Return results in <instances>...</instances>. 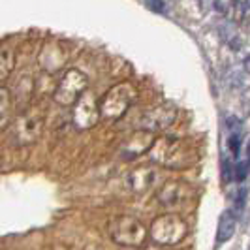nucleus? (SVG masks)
Here are the masks:
<instances>
[{
	"label": "nucleus",
	"mask_w": 250,
	"mask_h": 250,
	"mask_svg": "<svg viewBox=\"0 0 250 250\" xmlns=\"http://www.w3.org/2000/svg\"><path fill=\"white\" fill-rule=\"evenodd\" d=\"M245 70H247V72L250 74V57L247 59V61H245Z\"/></svg>",
	"instance_id": "22"
},
{
	"label": "nucleus",
	"mask_w": 250,
	"mask_h": 250,
	"mask_svg": "<svg viewBox=\"0 0 250 250\" xmlns=\"http://www.w3.org/2000/svg\"><path fill=\"white\" fill-rule=\"evenodd\" d=\"M66 61H68V51L64 49L61 43H57V42L47 43V45L42 49L40 59H38L40 68H42V70H45L47 74H55V72H59L64 64H66Z\"/></svg>",
	"instance_id": "11"
},
{
	"label": "nucleus",
	"mask_w": 250,
	"mask_h": 250,
	"mask_svg": "<svg viewBox=\"0 0 250 250\" xmlns=\"http://www.w3.org/2000/svg\"><path fill=\"white\" fill-rule=\"evenodd\" d=\"M156 179H158L156 169H152V167H138V169H134V171H130L126 175L125 185L130 192L143 194V192H147V190L154 187Z\"/></svg>",
	"instance_id": "12"
},
{
	"label": "nucleus",
	"mask_w": 250,
	"mask_h": 250,
	"mask_svg": "<svg viewBox=\"0 0 250 250\" xmlns=\"http://www.w3.org/2000/svg\"><path fill=\"white\" fill-rule=\"evenodd\" d=\"M87 75L83 74L81 70H77V68H72L59 81V85H57L55 92H53V100L57 102L61 107H72L83 96V92L87 90Z\"/></svg>",
	"instance_id": "5"
},
{
	"label": "nucleus",
	"mask_w": 250,
	"mask_h": 250,
	"mask_svg": "<svg viewBox=\"0 0 250 250\" xmlns=\"http://www.w3.org/2000/svg\"><path fill=\"white\" fill-rule=\"evenodd\" d=\"M107 231L117 245L128 247V249H141L149 237V231L143 222L130 214L113 216L107 224Z\"/></svg>",
	"instance_id": "2"
},
{
	"label": "nucleus",
	"mask_w": 250,
	"mask_h": 250,
	"mask_svg": "<svg viewBox=\"0 0 250 250\" xmlns=\"http://www.w3.org/2000/svg\"><path fill=\"white\" fill-rule=\"evenodd\" d=\"M12 121V94L6 87H0V132H4Z\"/></svg>",
	"instance_id": "14"
},
{
	"label": "nucleus",
	"mask_w": 250,
	"mask_h": 250,
	"mask_svg": "<svg viewBox=\"0 0 250 250\" xmlns=\"http://www.w3.org/2000/svg\"><path fill=\"white\" fill-rule=\"evenodd\" d=\"M188 226L187 222L177 214H160L152 220L149 228V237L162 247H173L179 245L187 237Z\"/></svg>",
	"instance_id": "3"
},
{
	"label": "nucleus",
	"mask_w": 250,
	"mask_h": 250,
	"mask_svg": "<svg viewBox=\"0 0 250 250\" xmlns=\"http://www.w3.org/2000/svg\"><path fill=\"white\" fill-rule=\"evenodd\" d=\"M237 2L243 6V8H245V12H247V10H250V0H237Z\"/></svg>",
	"instance_id": "21"
},
{
	"label": "nucleus",
	"mask_w": 250,
	"mask_h": 250,
	"mask_svg": "<svg viewBox=\"0 0 250 250\" xmlns=\"http://www.w3.org/2000/svg\"><path fill=\"white\" fill-rule=\"evenodd\" d=\"M190 196V188L181 181H167L158 190V201L166 209L183 205Z\"/></svg>",
	"instance_id": "10"
},
{
	"label": "nucleus",
	"mask_w": 250,
	"mask_h": 250,
	"mask_svg": "<svg viewBox=\"0 0 250 250\" xmlns=\"http://www.w3.org/2000/svg\"><path fill=\"white\" fill-rule=\"evenodd\" d=\"M145 6L156 13H162L166 10V2L164 0H145Z\"/></svg>",
	"instance_id": "19"
},
{
	"label": "nucleus",
	"mask_w": 250,
	"mask_h": 250,
	"mask_svg": "<svg viewBox=\"0 0 250 250\" xmlns=\"http://www.w3.org/2000/svg\"><path fill=\"white\" fill-rule=\"evenodd\" d=\"M15 66V53L10 47H0V83L6 81Z\"/></svg>",
	"instance_id": "15"
},
{
	"label": "nucleus",
	"mask_w": 250,
	"mask_h": 250,
	"mask_svg": "<svg viewBox=\"0 0 250 250\" xmlns=\"http://www.w3.org/2000/svg\"><path fill=\"white\" fill-rule=\"evenodd\" d=\"M154 134L150 132H145V130H138L136 134H132V138L126 141L121 149V156L125 160H136L138 156L149 152L154 145Z\"/></svg>",
	"instance_id": "9"
},
{
	"label": "nucleus",
	"mask_w": 250,
	"mask_h": 250,
	"mask_svg": "<svg viewBox=\"0 0 250 250\" xmlns=\"http://www.w3.org/2000/svg\"><path fill=\"white\" fill-rule=\"evenodd\" d=\"M72 121L77 130H90L98 125L100 121V104L96 100V96L85 90L83 96L77 100L74 105V113H72Z\"/></svg>",
	"instance_id": "7"
},
{
	"label": "nucleus",
	"mask_w": 250,
	"mask_h": 250,
	"mask_svg": "<svg viewBox=\"0 0 250 250\" xmlns=\"http://www.w3.org/2000/svg\"><path fill=\"white\" fill-rule=\"evenodd\" d=\"M249 162H237V166H233V179L243 183L249 177Z\"/></svg>",
	"instance_id": "16"
},
{
	"label": "nucleus",
	"mask_w": 250,
	"mask_h": 250,
	"mask_svg": "<svg viewBox=\"0 0 250 250\" xmlns=\"http://www.w3.org/2000/svg\"><path fill=\"white\" fill-rule=\"evenodd\" d=\"M235 224H237V220H235V214L233 211H224V213L220 214V220H218V229H216V241L218 243H228L229 239L233 237V233H235Z\"/></svg>",
	"instance_id": "13"
},
{
	"label": "nucleus",
	"mask_w": 250,
	"mask_h": 250,
	"mask_svg": "<svg viewBox=\"0 0 250 250\" xmlns=\"http://www.w3.org/2000/svg\"><path fill=\"white\" fill-rule=\"evenodd\" d=\"M152 162L160 164L169 169H181L187 167L194 160L192 149L187 141L177 138H160L154 141L152 149L149 150Z\"/></svg>",
	"instance_id": "1"
},
{
	"label": "nucleus",
	"mask_w": 250,
	"mask_h": 250,
	"mask_svg": "<svg viewBox=\"0 0 250 250\" xmlns=\"http://www.w3.org/2000/svg\"><path fill=\"white\" fill-rule=\"evenodd\" d=\"M136 100V88L130 83H119L111 87L100 102V115L107 121H119Z\"/></svg>",
	"instance_id": "4"
},
{
	"label": "nucleus",
	"mask_w": 250,
	"mask_h": 250,
	"mask_svg": "<svg viewBox=\"0 0 250 250\" xmlns=\"http://www.w3.org/2000/svg\"><path fill=\"white\" fill-rule=\"evenodd\" d=\"M231 179H233V166L229 164L228 158H224V162H222V181L229 183Z\"/></svg>",
	"instance_id": "18"
},
{
	"label": "nucleus",
	"mask_w": 250,
	"mask_h": 250,
	"mask_svg": "<svg viewBox=\"0 0 250 250\" xmlns=\"http://www.w3.org/2000/svg\"><path fill=\"white\" fill-rule=\"evenodd\" d=\"M177 119V107L169 102L158 104L154 107H150L149 111L143 113V117L139 119V130L145 132H162L166 128L173 125V121Z\"/></svg>",
	"instance_id": "8"
},
{
	"label": "nucleus",
	"mask_w": 250,
	"mask_h": 250,
	"mask_svg": "<svg viewBox=\"0 0 250 250\" xmlns=\"http://www.w3.org/2000/svg\"><path fill=\"white\" fill-rule=\"evenodd\" d=\"M228 149H229V152L237 158L239 150H241V138H239V134H231V136L228 138Z\"/></svg>",
	"instance_id": "17"
},
{
	"label": "nucleus",
	"mask_w": 250,
	"mask_h": 250,
	"mask_svg": "<svg viewBox=\"0 0 250 250\" xmlns=\"http://www.w3.org/2000/svg\"><path fill=\"white\" fill-rule=\"evenodd\" d=\"M245 198H247V190H245V188H241V190H239V196L235 198V203L239 205V209H243V205H245Z\"/></svg>",
	"instance_id": "20"
},
{
	"label": "nucleus",
	"mask_w": 250,
	"mask_h": 250,
	"mask_svg": "<svg viewBox=\"0 0 250 250\" xmlns=\"http://www.w3.org/2000/svg\"><path fill=\"white\" fill-rule=\"evenodd\" d=\"M247 158H249V164H250V141L249 145H247Z\"/></svg>",
	"instance_id": "23"
},
{
	"label": "nucleus",
	"mask_w": 250,
	"mask_h": 250,
	"mask_svg": "<svg viewBox=\"0 0 250 250\" xmlns=\"http://www.w3.org/2000/svg\"><path fill=\"white\" fill-rule=\"evenodd\" d=\"M43 132V117L38 109H25L13 125V141L17 145L36 143Z\"/></svg>",
	"instance_id": "6"
}]
</instances>
